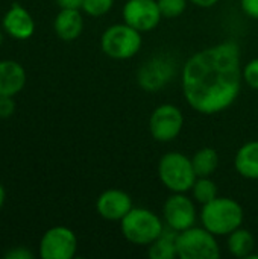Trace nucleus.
I'll list each match as a JSON object with an SVG mask.
<instances>
[{
	"instance_id": "6e6552de",
	"label": "nucleus",
	"mask_w": 258,
	"mask_h": 259,
	"mask_svg": "<svg viewBox=\"0 0 258 259\" xmlns=\"http://www.w3.org/2000/svg\"><path fill=\"white\" fill-rule=\"evenodd\" d=\"M163 215L164 223L175 232H182L195 226L198 219L195 199L187 197L186 193H173L164 203Z\"/></svg>"
},
{
	"instance_id": "dca6fc26",
	"label": "nucleus",
	"mask_w": 258,
	"mask_h": 259,
	"mask_svg": "<svg viewBox=\"0 0 258 259\" xmlns=\"http://www.w3.org/2000/svg\"><path fill=\"white\" fill-rule=\"evenodd\" d=\"M255 249V238L246 229H236L228 235V250L236 258L246 259Z\"/></svg>"
},
{
	"instance_id": "2eb2a0df",
	"label": "nucleus",
	"mask_w": 258,
	"mask_h": 259,
	"mask_svg": "<svg viewBox=\"0 0 258 259\" xmlns=\"http://www.w3.org/2000/svg\"><path fill=\"white\" fill-rule=\"evenodd\" d=\"M234 165L240 176L258 181V141H249L237 150Z\"/></svg>"
},
{
	"instance_id": "b1692460",
	"label": "nucleus",
	"mask_w": 258,
	"mask_h": 259,
	"mask_svg": "<svg viewBox=\"0 0 258 259\" xmlns=\"http://www.w3.org/2000/svg\"><path fill=\"white\" fill-rule=\"evenodd\" d=\"M15 103L12 96H0V118H8L14 114Z\"/></svg>"
},
{
	"instance_id": "a878e982",
	"label": "nucleus",
	"mask_w": 258,
	"mask_h": 259,
	"mask_svg": "<svg viewBox=\"0 0 258 259\" xmlns=\"http://www.w3.org/2000/svg\"><path fill=\"white\" fill-rule=\"evenodd\" d=\"M5 258L6 259H32L33 258V255H32L29 250H26V249H23V247H18V249H14L12 252L6 253V255H5Z\"/></svg>"
},
{
	"instance_id": "423d86ee",
	"label": "nucleus",
	"mask_w": 258,
	"mask_h": 259,
	"mask_svg": "<svg viewBox=\"0 0 258 259\" xmlns=\"http://www.w3.org/2000/svg\"><path fill=\"white\" fill-rule=\"evenodd\" d=\"M100 46L103 53L113 59H129L141 49V32L126 23L113 24L103 32Z\"/></svg>"
},
{
	"instance_id": "f8f14e48",
	"label": "nucleus",
	"mask_w": 258,
	"mask_h": 259,
	"mask_svg": "<svg viewBox=\"0 0 258 259\" xmlns=\"http://www.w3.org/2000/svg\"><path fill=\"white\" fill-rule=\"evenodd\" d=\"M3 27L12 38L27 39L33 35L35 23L30 14L23 6L14 3L12 8L3 17Z\"/></svg>"
},
{
	"instance_id": "0eeeda50",
	"label": "nucleus",
	"mask_w": 258,
	"mask_h": 259,
	"mask_svg": "<svg viewBox=\"0 0 258 259\" xmlns=\"http://www.w3.org/2000/svg\"><path fill=\"white\" fill-rule=\"evenodd\" d=\"M184 127V115L181 109L172 103L160 105L149 118V131L154 140L160 143L173 141Z\"/></svg>"
},
{
	"instance_id": "393cba45",
	"label": "nucleus",
	"mask_w": 258,
	"mask_h": 259,
	"mask_svg": "<svg viewBox=\"0 0 258 259\" xmlns=\"http://www.w3.org/2000/svg\"><path fill=\"white\" fill-rule=\"evenodd\" d=\"M245 14L254 20H258V0H240Z\"/></svg>"
},
{
	"instance_id": "bb28decb",
	"label": "nucleus",
	"mask_w": 258,
	"mask_h": 259,
	"mask_svg": "<svg viewBox=\"0 0 258 259\" xmlns=\"http://www.w3.org/2000/svg\"><path fill=\"white\" fill-rule=\"evenodd\" d=\"M61 8H73V9H81L84 0H56Z\"/></svg>"
},
{
	"instance_id": "aec40b11",
	"label": "nucleus",
	"mask_w": 258,
	"mask_h": 259,
	"mask_svg": "<svg viewBox=\"0 0 258 259\" xmlns=\"http://www.w3.org/2000/svg\"><path fill=\"white\" fill-rule=\"evenodd\" d=\"M193 193V199L195 202L205 205L208 202H211L213 199L217 197V185L210 179V178H196L192 190Z\"/></svg>"
},
{
	"instance_id": "a211bd4d",
	"label": "nucleus",
	"mask_w": 258,
	"mask_h": 259,
	"mask_svg": "<svg viewBox=\"0 0 258 259\" xmlns=\"http://www.w3.org/2000/svg\"><path fill=\"white\" fill-rule=\"evenodd\" d=\"M192 164L198 178H210L217 170L219 155L213 147H204L193 155Z\"/></svg>"
},
{
	"instance_id": "c85d7f7f",
	"label": "nucleus",
	"mask_w": 258,
	"mask_h": 259,
	"mask_svg": "<svg viewBox=\"0 0 258 259\" xmlns=\"http://www.w3.org/2000/svg\"><path fill=\"white\" fill-rule=\"evenodd\" d=\"M5 188L2 187V184H0V208L3 206V203H5Z\"/></svg>"
},
{
	"instance_id": "39448f33",
	"label": "nucleus",
	"mask_w": 258,
	"mask_h": 259,
	"mask_svg": "<svg viewBox=\"0 0 258 259\" xmlns=\"http://www.w3.org/2000/svg\"><path fill=\"white\" fill-rule=\"evenodd\" d=\"M178 258L181 259H217L220 247L216 235L208 229L192 226L176 235Z\"/></svg>"
},
{
	"instance_id": "5701e85b",
	"label": "nucleus",
	"mask_w": 258,
	"mask_h": 259,
	"mask_svg": "<svg viewBox=\"0 0 258 259\" xmlns=\"http://www.w3.org/2000/svg\"><path fill=\"white\" fill-rule=\"evenodd\" d=\"M243 80L254 90H258V58L249 61L243 68Z\"/></svg>"
},
{
	"instance_id": "412c9836",
	"label": "nucleus",
	"mask_w": 258,
	"mask_h": 259,
	"mask_svg": "<svg viewBox=\"0 0 258 259\" xmlns=\"http://www.w3.org/2000/svg\"><path fill=\"white\" fill-rule=\"evenodd\" d=\"M114 0H84L81 9L90 17H102L111 11Z\"/></svg>"
},
{
	"instance_id": "20e7f679",
	"label": "nucleus",
	"mask_w": 258,
	"mask_h": 259,
	"mask_svg": "<svg viewBox=\"0 0 258 259\" xmlns=\"http://www.w3.org/2000/svg\"><path fill=\"white\" fill-rule=\"evenodd\" d=\"M158 178L169 191L187 193L198 176L190 158L179 152H169L158 162Z\"/></svg>"
},
{
	"instance_id": "f03ea898",
	"label": "nucleus",
	"mask_w": 258,
	"mask_h": 259,
	"mask_svg": "<svg viewBox=\"0 0 258 259\" xmlns=\"http://www.w3.org/2000/svg\"><path fill=\"white\" fill-rule=\"evenodd\" d=\"M245 212L239 202L230 197H216L211 202L202 205L201 222L216 237L230 235L239 229L243 223Z\"/></svg>"
},
{
	"instance_id": "f3484780",
	"label": "nucleus",
	"mask_w": 258,
	"mask_h": 259,
	"mask_svg": "<svg viewBox=\"0 0 258 259\" xmlns=\"http://www.w3.org/2000/svg\"><path fill=\"white\" fill-rule=\"evenodd\" d=\"M176 235L178 232H167L164 231L154 243H151L148 247V255L151 259H173L178 258V249H176Z\"/></svg>"
},
{
	"instance_id": "c756f323",
	"label": "nucleus",
	"mask_w": 258,
	"mask_h": 259,
	"mask_svg": "<svg viewBox=\"0 0 258 259\" xmlns=\"http://www.w3.org/2000/svg\"><path fill=\"white\" fill-rule=\"evenodd\" d=\"M3 42V35H2V32H0V44Z\"/></svg>"
},
{
	"instance_id": "9d476101",
	"label": "nucleus",
	"mask_w": 258,
	"mask_h": 259,
	"mask_svg": "<svg viewBox=\"0 0 258 259\" xmlns=\"http://www.w3.org/2000/svg\"><path fill=\"white\" fill-rule=\"evenodd\" d=\"M122 14L125 23L141 33L154 30L163 18L157 0H128Z\"/></svg>"
},
{
	"instance_id": "f257e3e1",
	"label": "nucleus",
	"mask_w": 258,
	"mask_h": 259,
	"mask_svg": "<svg viewBox=\"0 0 258 259\" xmlns=\"http://www.w3.org/2000/svg\"><path fill=\"white\" fill-rule=\"evenodd\" d=\"M242 80L240 47L228 39L189 58L182 68V94L195 111L213 115L236 102Z\"/></svg>"
},
{
	"instance_id": "9b49d317",
	"label": "nucleus",
	"mask_w": 258,
	"mask_h": 259,
	"mask_svg": "<svg viewBox=\"0 0 258 259\" xmlns=\"http://www.w3.org/2000/svg\"><path fill=\"white\" fill-rule=\"evenodd\" d=\"M132 208L131 196L117 188L103 191L96 202L97 214L109 222H120Z\"/></svg>"
},
{
	"instance_id": "1a4fd4ad",
	"label": "nucleus",
	"mask_w": 258,
	"mask_h": 259,
	"mask_svg": "<svg viewBox=\"0 0 258 259\" xmlns=\"http://www.w3.org/2000/svg\"><path fill=\"white\" fill-rule=\"evenodd\" d=\"M78 250V240L71 229L56 226L49 229L40 241L43 259H71Z\"/></svg>"
},
{
	"instance_id": "cd10ccee",
	"label": "nucleus",
	"mask_w": 258,
	"mask_h": 259,
	"mask_svg": "<svg viewBox=\"0 0 258 259\" xmlns=\"http://www.w3.org/2000/svg\"><path fill=\"white\" fill-rule=\"evenodd\" d=\"M193 5L199 6V8H211L214 6L219 0H190Z\"/></svg>"
},
{
	"instance_id": "6ab92c4d",
	"label": "nucleus",
	"mask_w": 258,
	"mask_h": 259,
	"mask_svg": "<svg viewBox=\"0 0 258 259\" xmlns=\"http://www.w3.org/2000/svg\"><path fill=\"white\" fill-rule=\"evenodd\" d=\"M164 65L166 64H163V61H154L151 64H146L141 68V71H140V83L148 91H157L169 79Z\"/></svg>"
},
{
	"instance_id": "4468645a",
	"label": "nucleus",
	"mask_w": 258,
	"mask_h": 259,
	"mask_svg": "<svg viewBox=\"0 0 258 259\" xmlns=\"http://www.w3.org/2000/svg\"><path fill=\"white\" fill-rule=\"evenodd\" d=\"M82 29H84V18L79 9L61 8L55 20L56 35L64 41H73L82 33Z\"/></svg>"
},
{
	"instance_id": "4be33fe9",
	"label": "nucleus",
	"mask_w": 258,
	"mask_h": 259,
	"mask_svg": "<svg viewBox=\"0 0 258 259\" xmlns=\"http://www.w3.org/2000/svg\"><path fill=\"white\" fill-rule=\"evenodd\" d=\"M157 2H158L161 15L166 18H176L187 8V0H157Z\"/></svg>"
},
{
	"instance_id": "ddd939ff",
	"label": "nucleus",
	"mask_w": 258,
	"mask_h": 259,
	"mask_svg": "<svg viewBox=\"0 0 258 259\" xmlns=\"http://www.w3.org/2000/svg\"><path fill=\"white\" fill-rule=\"evenodd\" d=\"M26 83V71L15 61H0V96H15Z\"/></svg>"
},
{
	"instance_id": "7ed1b4c3",
	"label": "nucleus",
	"mask_w": 258,
	"mask_h": 259,
	"mask_svg": "<svg viewBox=\"0 0 258 259\" xmlns=\"http://www.w3.org/2000/svg\"><path fill=\"white\" fill-rule=\"evenodd\" d=\"M120 229L129 243L149 246L164 232V225L154 211L148 208H132L120 220Z\"/></svg>"
}]
</instances>
